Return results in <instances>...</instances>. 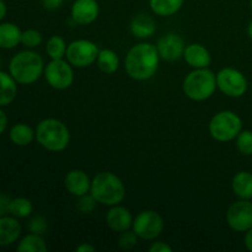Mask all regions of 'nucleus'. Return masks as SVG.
<instances>
[{
	"label": "nucleus",
	"instance_id": "nucleus-3",
	"mask_svg": "<svg viewBox=\"0 0 252 252\" xmlns=\"http://www.w3.org/2000/svg\"><path fill=\"white\" fill-rule=\"evenodd\" d=\"M90 193L102 206L113 207L122 203L126 197V186L113 172L103 171L91 180Z\"/></svg>",
	"mask_w": 252,
	"mask_h": 252
},
{
	"label": "nucleus",
	"instance_id": "nucleus-23",
	"mask_svg": "<svg viewBox=\"0 0 252 252\" xmlns=\"http://www.w3.org/2000/svg\"><path fill=\"white\" fill-rule=\"evenodd\" d=\"M185 0H149L152 11L158 16H172L181 10Z\"/></svg>",
	"mask_w": 252,
	"mask_h": 252
},
{
	"label": "nucleus",
	"instance_id": "nucleus-18",
	"mask_svg": "<svg viewBox=\"0 0 252 252\" xmlns=\"http://www.w3.org/2000/svg\"><path fill=\"white\" fill-rule=\"evenodd\" d=\"M157 31V22L150 15L138 14L130 21V32L139 39H147L154 36Z\"/></svg>",
	"mask_w": 252,
	"mask_h": 252
},
{
	"label": "nucleus",
	"instance_id": "nucleus-37",
	"mask_svg": "<svg viewBox=\"0 0 252 252\" xmlns=\"http://www.w3.org/2000/svg\"><path fill=\"white\" fill-rule=\"evenodd\" d=\"M244 244H245L246 249L252 252V228L246 231L245 238H244Z\"/></svg>",
	"mask_w": 252,
	"mask_h": 252
},
{
	"label": "nucleus",
	"instance_id": "nucleus-14",
	"mask_svg": "<svg viewBox=\"0 0 252 252\" xmlns=\"http://www.w3.org/2000/svg\"><path fill=\"white\" fill-rule=\"evenodd\" d=\"M106 223L111 230L116 233H123L126 230H129L133 225V217L129 209L126 207L113 206L106 214Z\"/></svg>",
	"mask_w": 252,
	"mask_h": 252
},
{
	"label": "nucleus",
	"instance_id": "nucleus-1",
	"mask_svg": "<svg viewBox=\"0 0 252 252\" xmlns=\"http://www.w3.org/2000/svg\"><path fill=\"white\" fill-rule=\"evenodd\" d=\"M160 59L157 46L142 42L128 51L125 59V69L128 76L134 80H149L158 71Z\"/></svg>",
	"mask_w": 252,
	"mask_h": 252
},
{
	"label": "nucleus",
	"instance_id": "nucleus-24",
	"mask_svg": "<svg viewBox=\"0 0 252 252\" xmlns=\"http://www.w3.org/2000/svg\"><path fill=\"white\" fill-rule=\"evenodd\" d=\"M97 63L98 69L105 74H113L118 70L120 68V58L118 54L112 49H100V53L97 56Z\"/></svg>",
	"mask_w": 252,
	"mask_h": 252
},
{
	"label": "nucleus",
	"instance_id": "nucleus-21",
	"mask_svg": "<svg viewBox=\"0 0 252 252\" xmlns=\"http://www.w3.org/2000/svg\"><path fill=\"white\" fill-rule=\"evenodd\" d=\"M17 95V81L5 71L0 70V107L7 106Z\"/></svg>",
	"mask_w": 252,
	"mask_h": 252
},
{
	"label": "nucleus",
	"instance_id": "nucleus-9",
	"mask_svg": "<svg viewBox=\"0 0 252 252\" xmlns=\"http://www.w3.org/2000/svg\"><path fill=\"white\" fill-rule=\"evenodd\" d=\"M164 219L155 211H143L133 219L132 229L143 240H155L164 230Z\"/></svg>",
	"mask_w": 252,
	"mask_h": 252
},
{
	"label": "nucleus",
	"instance_id": "nucleus-29",
	"mask_svg": "<svg viewBox=\"0 0 252 252\" xmlns=\"http://www.w3.org/2000/svg\"><path fill=\"white\" fill-rule=\"evenodd\" d=\"M236 148L244 155H252V132L241 130L236 137Z\"/></svg>",
	"mask_w": 252,
	"mask_h": 252
},
{
	"label": "nucleus",
	"instance_id": "nucleus-39",
	"mask_svg": "<svg viewBox=\"0 0 252 252\" xmlns=\"http://www.w3.org/2000/svg\"><path fill=\"white\" fill-rule=\"evenodd\" d=\"M6 15V4L4 2V0H0V21L5 17Z\"/></svg>",
	"mask_w": 252,
	"mask_h": 252
},
{
	"label": "nucleus",
	"instance_id": "nucleus-27",
	"mask_svg": "<svg viewBox=\"0 0 252 252\" xmlns=\"http://www.w3.org/2000/svg\"><path fill=\"white\" fill-rule=\"evenodd\" d=\"M66 48H68V44L61 36H52L46 43V52L51 59L65 58Z\"/></svg>",
	"mask_w": 252,
	"mask_h": 252
},
{
	"label": "nucleus",
	"instance_id": "nucleus-38",
	"mask_svg": "<svg viewBox=\"0 0 252 252\" xmlns=\"http://www.w3.org/2000/svg\"><path fill=\"white\" fill-rule=\"evenodd\" d=\"M75 250H76V252H94L95 251V248H94L91 244L83 243L81 245H79Z\"/></svg>",
	"mask_w": 252,
	"mask_h": 252
},
{
	"label": "nucleus",
	"instance_id": "nucleus-34",
	"mask_svg": "<svg viewBox=\"0 0 252 252\" xmlns=\"http://www.w3.org/2000/svg\"><path fill=\"white\" fill-rule=\"evenodd\" d=\"M10 197L4 193H0V217H4L9 213V206H10Z\"/></svg>",
	"mask_w": 252,
	"mask_h": 252
},
{
	"label": "nucleus",
	"instance_id": "nucleus-8",
	"mask_svg": "<svg viewBox=\"0 0 252 252\" xmlns=\"http://www.w3.org/2000/svg\"><path fill=\"white\" fill-rule=\"evenodd\" d=\"M43 75L51 88L56 90H65L74 83L73 65L66 59H52L44 66Z\"/></svg>",
	"mask_w": 252,
	"mask_h": 252
},
{
	"label": "nucleus",
	"instance_id": "nucleus-20",
	"mask_svg": "<svg viewBox=\"0 0 252 252\" xmlns=\"http://www.w3.org/2000/svg\"><path fill=\"white\" fill-rule=\"evenodd\" d=\"M231 189L234 194L240 199H252V174L248 171H240L233 177Z\"/></svg>",
	"mask_w": 252,
	"mask_h": 252
},
{
	"label": "nucleus",
	"instance_id": "nucleus-19",
	"mask_svg": "<svg viewBox=\"0 0 252 252\" xmlns=\"http://www.w3.org/2000/svg\"><path fill=\"white\" fill-rule=\"evenodd\" d=\"M22 31L12 22L0 24V48L12 49L21 43Z\"/></svg>",
	"mask_w": 252,
	"mask_h": 252
},
{
	"label": "nucleus",
	"instance_id": "nucleus-13",
	"mask_svg": "<svg viewBox=\"0 0 252 252\" xmlns=\"http://www.w3.org/2000/svg\"><path fill=\"white\" fill-rule=\"evenodd\" d=\"M100 14V5L97 0H75L71 6V19L81 26L90 25L96 21Z\"/></svg>",
	"mask_w": 252,
	"mask_h": 252
},
{
	"label": "nucleus",
	"instance_id": "nucleus-41",
	"mask_svg": "<svg viewBox=\"0 0 252 252\" xmlns=\"http://www.w3.org/2000/svg\"><path fill=\"white\" fill-rule=\"evenodd\" d=\"M250 6H251V10H252V0H250Z\"/></svg>",
	"mask_w": 252,
	"mask_h": 252
},
{
	"label": "nucleus",
	"instance_id": "nucleus-7",
	"mask_svg": "<svg viewBox=\"0 0 252 252\" xmlns=\"http://www.w3.org/2000/svg\"><path fill=\"white\" fill-rule=\"evenodd\" d=\"M97 44L90 39H75L68 44L65 59L75 68H88L97 61Z\"/></svg>",
	"mask_w": 252,
	"mask_h": 252
},
{
	"label": "nucleus",
	"instance_id": "nucleus-5",
	"mask_svg": "<svg viewBox=\"0 0 252 252\" xmlns=\"http://www.w3.org/2000/svg\"><path fill=\"white\" fill-rule=\"evenodd\" d=\"M217 86V74L211 69H193L185 78L182 84L184 94L192 101H206L214 95Z\"/></svg>",
	"mask_w": 252,
	"mask_h": 252
},
{
	"label": "nucleus",
	"instance_id": "nucleus-17",
	"mask_svg": "<svg viewBox=\"0 0 252 252\" xmlns=\"http://www.w3.org/2000/svg\"><path fill=\"white\" fill-rule=\"evenodd\" d=\"M21 224L15 217H0V246H10L19 240Z\"/></svg>",
	"mask_w": 252,
	"mask_h": 252
},
{
	"label": "nucleus",
	"instance_id": "nucleus-26",
	"mask_svg": "<svg viewBox=\"0 0 252 252\" xmlns=\"http://www.w3.org/2000/svg\"><path fill=\"white\" fill-rule=\"evenodd\" d=\"M33 211L32 202L26 197H16L10 201L9 213L15 218H27Z\"/></svg>",
	"mask_w": 252,
	"mask_h": 252
},
{
	"label": "nucleus",
	"instance_id": "nucleus-28",
	"mask_svg": "<svg viewBox=\"0 0 252 252\" xmlns=\"http://www.w3.org/2000/svg\"><path fill=\"white\" fill-rule=\"evenodd\" d=\"M21 43L26 47L27 49H34L42 43V34L41 32L34 29L25 30L22 32Z\"/></svg>",
	"mask_w": 252,
	"mask_h": 252
},
{
	"label": "nucleus",
	"instance_id": "nucleus-2",
	"mask_svg": "<svg viewBox=\"0 0 252 252\" xmlns=\"http://www.w3.org/2000/svg\"><path fill=\"white\" fill-rule=\"evenodd\" d=\"M44 66L46 65L41 54L32 49H26L12 57L9 64V71L17 84L30 85L41 78Z\"/></svg>",
	"mask_w": 252,
	"mask_h": 252
},
{
	"label": "nucleus",
	"instance_id": "nucleus-40",
	"mask_svg": "<svg viewBox=\"0 0 252 252\" xmlns=\"http://www.w3.org/2000/svg\"><path fill=\"white\" fill-rule=\"evenodd\" d=\"M248 34H249V37L252 39V21L249 24V26H248Z\"/></svg>",
	"mask_w": 252,
	"mask_h": 252
},
{
	"label": "nucleus",
	"instance_id": "nucleus-42",
	"mask_svg": "<svg viewBox=\"0 0 252 252\" xmlns=\"http://www.w3.org/2000/svg\"><path fill=\"white\" fill-rule=\"evenodd\" d=\"M0 66H1V59H0Z\"/></svg>",
	"mask_w": 252,
	"mask_h": 252
},
{
	"label": "nucleus",
	"instance_id": "nucleus-22",
	"mask_svg": "<svg viewBox=\"0 0 252 252\" xmlns=\"http://www.w3.org/2000/svg\"><path fill=\"white\" fill-rule=\"evenodd\" d=\"M36 139V130L26 123H17L10 129V140L17 147H27Z\"/></svg>",
	"mask_w": 252,
	"mask_h": 252
},
{
	"label": "nucleus",
	"instance_id": "nucleus-30",
	"mask_svg": "<svg viewBox=\"0 0 252 252\" xmlns=\"http://www.w3.org/2000/svg\"><path fill=\"white\" fill-rule=\"evenodd\" d=\"M138 241V236L135 235L134 231L126 230L123 233H121L120 238H118V246H120L122 250H132L133 248H135Z\"/></svg>",
	"mask_w": 252,
	"mask_h": 252
},
{
	"label": "nucleus",
	"instance_id": "nucleus-33",
	"mask_svg": "<svg viewBox=\"0 0 252 252\" xmlns=\"http://www.w3.org/2000/svg\"><path fill=\"white\" fill-rule=\"evenodd\" d=\"M150 252H172V248L164 241H155L150 245Z\"/></svg>",
	"mask_w": 252,
	"mask_h": 252
},
{
	"label": "nucleus",
	"instance_id": "nucleus-25",
	"mask_svg": "<svg viewBox=\"0 0 252 252\" xmlns=\"http://www.w3.org/2000/svg\"><path fill=\"white\" fill-rule=\"evenodd\" d=\"M16 250L19 252H46L47 245L42 235L31 233L19 241Z\"/></svg>",
	"mask_w": 252,
	"mask_h": 252
},
{
	"label": "nucleus",
	"instance_id": "nucleus-35",
	"mask_svg": "<svg viewBox=\"0 0 252 252\" xmlns=\"http://www.w3.org/2000/svg\"><path fill=\"white\" fill-rule=\"evenodd\" d=\"M63 1L64 0H42L44 9L51 10V11L52 10L59 9L63 5Z\"/></svg>",
	"mask_w": 252,
	"mask_h": 252
},
{
	"label": "nucleus",
	"instance_id": "nucleus-11",
	"mask_svg": "<svg viewBox=\"0 0 252 252\" xmlns=\"http://www.w3.org/2000/svg\"><path fill=\"white\" fill-rule=\"evenodd\" d=\"M226 223L233 230L246 233L252 228V203L248 199H240L229 207Z\"/></svg>",
	"mask_w": 252,
	"mask_h": 252
},
{
	"label": "nucleus",
	"instance_id": "nucleus-4",
	"mask_svg": "<svg viewBox=\"0 0 252 252\" xmlns=\"http://www.w3.org/2000/svg\"><path fill=\"white\" fill-rule=\"evenodd\" d=\"M36 140L42 148L52 153L63 152L70 143V132L57 118L42 120L36 127Z\"/></svg>",
	"mask_w": 252,
	"mask_h": 252
},
{
	"label": "nucleus",
	"instance_id": "nucleus-12",
	"mask_svg": "<svg viewBox=\"0 0 252 252\" xmlns=\"http://www.w3.org/2000/svg\"><path fill=\"white\" fill-rule=\"evenodd\" d=\"M185 48H186V44L182 37L174 32L164 34L157 43L160 58L166 62H175L184 58Z\"/></svg>",
	"mask_w": 252,
	"mask_h": 252
},
{
	"label": "nucleus",
	"instance_id": "nucleus-10",
	"mask_svg": "<svg viewBox=\"0 0 252 252\" xmlns=\"http://www.w3.org/2000/svg\"><path fill=\"white\" fill-rule=\"evenodd\" d=\"M217 86L229 97H241L248 91V79L235 68H223L217 73Z\"/></svg>",
	"mask_w": 252,
	"mask_h": 252
},
{
	"label": "nucleus",
	"instance_id": "nucleus-6",
	"mask_svg": "<svg viewBox=\"0 0 252 252\" xmlns=\"http://www.w3.org/2000/svg\"><path fill=\"white\" fill-rule=\"evenodd\" d=\"M209 134L217 142H230L236 139L243 130V121L233 111H220L209 122Z\"/></svg>",
	"mask_w": 252,
	"mask_h": 252
},
{
	"label": "nucleus",
	"instance_id": "nucleus-36",
	"mask_svg": "<svg viewBox=\"0 0 252 252\" xmlns=\"http://www.w3.org/2000/svg\"><path fill=\"white\" fill-rule=\"evenodd\" d=\"M7 127V116L4 111L0 108V135L5 132Z\"/></svg>",
	"mask_w": 252,
	"mask_h": 252
},
{
	"label": "nucleus",
	"instance_id": "nucleus-32",
	"mask_svg": "<svg viewBox=\"0 0 252 252\" xmlns=\"http://www.w3.org/2000/svg\"><path fill=\"white\" fill-rule=\"evenodd\" d=\"M47 220L41 216H37L34 218L31 219L29 224V229L31 233L39 234V235H43L47 230Z\"/></svg>",
	"mask_w": 252,
	"mask_h": 252
},
{
	"label": "nucleus",
	"instance_id": "nucleus-15",
	"mask_svg": "<svg viewBox=\"0 0 252 252\" xmlns=\"http://www.w3.org/2000/svg\"><path fill=\"white\" fill-rule=\"evenodd\" d=\"M64 186L66 191L75 197H81L90 193L91 180L89 175L83 170H71L65 175Z\"/></svg>",
	"mask_w": 252,
	"mask_h": 252
},
{
	"label": "nucleus",
	"instance_id": "nucleus-16",
	"mask_svg": "<svg viewBox=\"0 0 252 252\" xmlns=\"http://www.w3.org/2000/svg\"><path fill=\"white\" fill-rule=\"evenodd\" d=\"M184 59L193 69L208 68L212 62V57L208 49L199 43H192L186 46L184 52Z\"/></svg>",
	"mask_w": 252,
	"mask_h": 252
},
{
	"label": "nucleus",
	"instance_id": "nucleus-31",
	"mask_svg": "<svg viewBox=\"0 0 252 252\" xmlns=\"http://www.w3.org/2000/svg\"><path fill=\"white\" fill-rule=\"evenodd\" d=\"M97 203L96 199L94 198L90 194H84V196L78 197V202H76V208L84 214H89L94 211L95 208V204Z\"/></svg>",
	"mask_w": 252,
	"mask_h": 252
}]
</instances>
